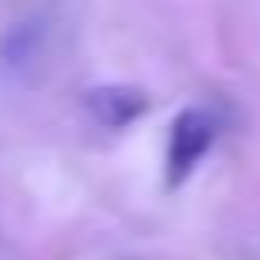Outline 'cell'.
<instances>
[{
	"label": "cell",
	"instance_id": "6da1fadb",
	"mask_svg": "<svg viewBox=\"0 0 260 260\" xmlns=\"http://www.w3.org/2000/svg\"><path fill=\"white\" fill-rule=\"evenodd\" d=\"M217 135H221V117L213 109H204V104L178 109V117L169 121V135H165V165H160V186L169 195L191 182L200 160L213 152Z\"/></svg>",
	"mask_w": 260,
	"mask_h": 260
},
{
	"label": "cell",
	"instance_id": "7a4b0ae2",
	"mask_svg": "<svg viewBox=\"0 0 260 260\" xmlns=\"http://www.w3.org/2000/svg\"><path fill=\"white\" fill-rule=\"evenodd\" d=\"M148 91L143 87H126V83H100L83 91V109L100 130H126L148 113Z\"/></svg>",
	"mask_w": 260,
	"mask_h": 260
}]
</instances>
